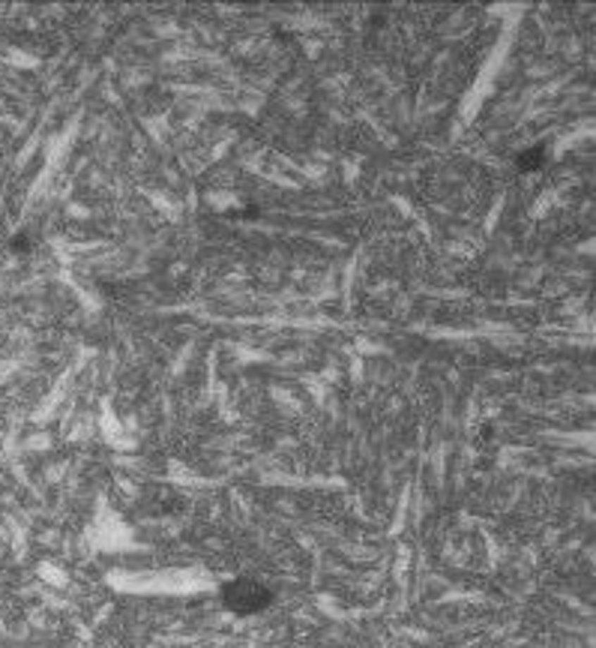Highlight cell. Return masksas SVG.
I'll return each mask as SVG.
<instances>
[{
    "instance_id": "obj_2",
    "label": "cell",
    "mask_w": 596,
    "mask_h": 648,
    "mask_svg": "<svg viewBox=\"0 0 596 648\" xmlns=\"http://www.w3.org/2000/svg\"><path fill=\"white\" fill-rule=\"evenodd\" d=\"M542 162H545V150L542 147H533L528 153H521V157L516 159V166H519V171H540Z\"/></svg>"
},
{
    "instance_id": "obj_1",
    "label": "cell",
    "mask_w": 596,
    "mask_h": 648,
    "mask_svg": "<svg viewBox=\"0 0 596 648\" xmlns=\"http://www.w3.org/2000/svg\"><path fill=\"white\" fill-rule=\"evenodd\" d=\"M219 597L225 609L234 612V616H255V612H264L273 604V592L252 576H237V580L225 582Z\"/></svg>"
}]
</instances>
